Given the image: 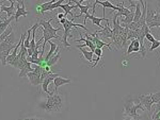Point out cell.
Returning <instances> with one entry per match:
<instances>
[{
    "label": "cell",
    "mask_w": 160,
    "mask_h": 120,
    "mask_svg": "<svg viewBox=\"0 0 160 120\" xmlns=\"http://www.w3.org/2000/svg\"><path fill=\"white\" fill-rule=\"evenodd\" d=\"M123 108H124V115H128V116H138L137 111L141 109V111H145L144 106L142 105L139 101V98L132 96H127L124 98L123 100Z\"/></svg>",
    "instance_id": "cell-2"
},
{
    "label": "cell",
    "mask_w": 160,
    "mask_h": 120,
    "mask_svg": "<svg viewBox=\"0 0 160 120\" xmlns=\"http://www.w3.org/2000/svg\"><path fill=\"white\" fill-rule=\"evenodd\" d=\"M58 0H49V1H47V2H43V3H38V6L37 7V11L38 13H41V15H43L45 14V12H47V11H49V7L52 6L55 2H57Z\"/></svg>",
    "instance_id": "cell-7"
},
{
    "label": "cell",
    "mask_w": 160,
    "mask_h": 120,
    "mask_svg": "<svg viewBox=\"0 0 160 120\" xmlns=\"http://www.w3.org/2000/svg\"><path fill=\"white\" fill-rule=\"evenodd\" d=\"M133 44V52H140V42H139L138 38H135V39H131Z\"/></svg>",
    "instance_id": "cell-23"
},
{
    "label": "cell",
    "mask_w": 160,
    "mask_h": 120,
    "mask_svg": "<svg viewBox=\"0 0 160 120\" xmlns=\"http://www.w3.org/2000/svg\"><path fill=\"white\" fill-rule=\"evenodd\" d=\"M83 1H88V0H79L80 3H82V2H83Z\"/></svg>",
    "instance_id": "cell-36"
},
{
    "label": "cell",
    "mask_w": 160,
    "mask_h": 120,
    "mask_svg": "<svg viewBox=\"0 0 160 120\" xmlns=\"http://www.w3.org/2000/svg\"><path fill=\"white\" fill-rule=\"evenodd\" d=\"M152 120H160V102L155 104V108L152 115Z\"/></svg>",
    "instance_id": "cell-19"
},
{
    "label": "cell",
    "mask_w": 160,
    "mask_h": 120,
    "mask_svg": "<svg viewBox=\"0 0 160 120\" xmlns=\"http://www.w3.org/2000/svg\"><path fill=\"white\" fill-rule=\"evenodd\" d=\"M159 43H160V39H159Z\"/></svg>",
    "instance_id": "cell-37"
},
{
    "label": "cell",
    "mask_w": 160,
    "mask_h": 120,
    "mask_svg": "<svg viewBox=\"0 0 160 120\" xmlns=\"http://www.w3.org/2000/svg\"><path fill=\"white\" fill-rule=\"evenodd\" d=\"M72 83V80L71 79H66V78H63V76H57L53 80V84H55V91L58 93V89L60 88V86L64 85V84H69Z\"/></svg>",
    "instance_id": "cell-8"
},
{
    "label": "cell",
    "mask_w": 160,
    "mask_h": 120,
    "mask_svg": "<svg viewBox=\"0 0 160 120\" xmlns=\"http://www.w3.org/2000/svg\"><path fill=\"white\" fill-rule=\"evenodd\" d=\"M158 47H160V43H159V40L158 39H156L154 43H152V45H151V47H149V51H154L155 49H157Z\"/></svg>",
    "instance_id": "cell-26"
},
{
    "label": "cell",
    "mask_w": 160,
    "mask_h": 120,
    "mask_svg": "<svg viewBox=\"0 0 160 120\" xmlns=\"http://www.w3.org/2000/svg\"><path fill=\"white\" fill-rule=\"evenodd\" d=\"M49 46H50V49L49 51H48V53H47V55H46V58H44V62H47L49 58L52 57L53 54H55V52H56V50H57V48L59 47V45H57L56 43H53V42H51V40H49Z\"/></svg>",
    "instance_id": "cell-13"
},
{
    "label": "cell",
    "mask_w": 160,
    "mask_h": 120,
    "mask_svg": "<svg viewBox=\"0 0 160 120\" xmlns=\"http://www.w3.org/2000/svg\"><path fill=\"white\" fill-rule=\"evenodd\" d=\"M13 32V27L11 25H9V27H8V29L6 30V31H4L3 33H2L1 35H0V43L1 42H3L4 39H6V38L9 36L10 34H11V33Z\"/></svg>",
    "instance_id": "cell-20"
},
{
    "label": "cell",
    "mask_w": 160,
    "mask_h": 120,
    "mask_svg": "<svg viewBox=\"0 0 160 120\" xmlns=\"http://www.w3.org/2000/svg\"><path fill=\"white\" fill-rule=\"evenodd\" d=\"M142 116L138 115V116H128V115H124L123 120H141Z\"/></svg>",
    "instance_id": "cell-25"
},
{
    "label": "cell",
    "mask_w": 160,
    "mask_h": 120,
    "mask_svg": "<svg viewBox=\"0 0 160 120\" xmlns=\"http://www.w3.org/2000/svg\"><path fill=\"white\" fill-rule=\"evenodd\" d=\"M132 52H133V44H132V42H130V44L128 45L127 51H126V54L129 55V54H131Z\"/></svg>",
    "instance_id": "cell-29"
},
{
    "label": "cell",
    "mask_w": 160,
    "mask_h": 120,
    "mask_svg": "<svg viewBox=\"0 0 160 120\" xmlns=\"http://www.w3.org/2000/svg\"><path fill=\"white\" fill-rule=\"evenodd\" d=\"M4 1H11V3H18L20 4V7H26L25 6V0H4Z\"/></svg>",
    "instance_id": "cell-27"
},
{
    "label": "cell",
    "mask_w": 160,
    "mask_h": 120,
    "mask_svg": "<svg viewBox=\"0 0 160 120\" xmlns=\"http://www.w3.org/2000/svg\"><path fill=\"white\" fill-rule=\"evenodd\" d=\"M151 95V98L153 100L154 104H157L160 102V91H157V93H153V94H149Z\"/></svg>",
    "instance_id": "cell-22"
},
{
    "label": "cell",
    "mask_w": 160,
    "mask_h": 120,
    "mask_svg": "<svg viewBox=\"0 0 160 120\" xmlns=\"http://www.w3.org/2000/svg\"><path fill=\"white\" fill-rule=\"evenodd\" d=\"M142 17V9L141 4H136V11H135V17H133V22H138Z\"/></svg>",
    "instance_id": "cell-18"
},
{
    "label": "cell",
    "mask_w": 160,
    "mask_h": 120,
    "mask_svg": "<svg viewBox=\"0 0 160 120\" xmlns=\"http://www.w3.org/2000/svg\"><path fill=\"white\" fill-rule=\"evenodd\" d=\"M52 20H55V18H50L49 20L41 19V20H38V25H40V27H41V28L45 29L46 31H48V32L57 33L58 31H60V30H62V28H53L52 25H50V21H52Z\"/></svg>",
    "instance_id": "cell-6"
},
{
    "label": "cell",
    "mask_w": 160,
    "mask_h": 120,
    "mask_svg": "<svg viewBox=\"0 0 160 120\" xmlns=\"http://www.w3.org/2000/svg\"><path fill=\"white\" fill-rule=\"evenodd\" d=\"M1 12H6L7 13V16L8 18L11 17L13 14H15L16 10H15V7H14V3H11L10 7H6V6H2L1 7Z\"/></svg>",
    "instance_id": "cell-15"
},
{
    "label": "cell",
    "mask_w": 160,
    "mask_h": 120,
    "mask_svg": "<svg viewBox=\"0 0 160 120\" xmlns=\"http://www.w3.org/2000/svg\"><path fill=\"white\" fill-rule=\"evenodd\" d=\"M80 27V28H83L86 31H88V29L86 28V25H78V24H74V21H72V20H66V22L63 25V29H64V34H63V37H62V40H63V46L64 48L66 47H71V44H68V37H72L73 38V35L71 34V31L73 29H75L76 31H78L77 30V28Z\"/></svg>",
    "instance_id": "cell-3"
},
{
    "label": "cell",
    "mask_w": 160,
    "mask_h": 120,
    "mask_svg": "<svg viewBox=\"0 0 160 120\" xmlns=\"http://www.w3.org/2000/svg\"><path fill=\"white\" fill-rule=\"evenodd\" d=\"M14 49H8V50H4V51H1L0 52V62H1L2 66H6L8 65L7 64V58L10 55L11 51H13Z\"/></svg>",
    "instance_id": "cell-16"
},
{
    "label": "cell",
    "mask_w": 160,
    "mask_h": 120,
    "mask_svg": "<svg viewBox=\"0 0 160 120\" xmlns=\"http://www.w3.org/2000/svg\"><path fill=\"white\" fill-rule=\"evenodd\" d=\"M74 3L76 4V6L78 7V9L80 10V14L79 15H75V18H79V17L83 16V15L89 14V9L91 7L90 4H87V6H82V4L80 3L79 1H76V0H74Z\"/></svg>",
    "instance_id": "cell-10"
},
{
    "label": "cell",
    "mask_w": 160,
    "mask_h": 120,
    "mask_svg": "<svg viewBox=\"0 0 160 120\" xmlns=\"http://www.w3.org/2000/svg\"><path fill=\"white\" fill-rule=\"evenodd\" d=\"M136 1H140V2H141V4H142V7L144 6V3H143V0H136Z\"/></svg>",
    "instance_id": "cell-35"
},
{
    "label": "cell",
    "mask_w": 160,
    "mask_h": 120,
    "mask_svg": "<svg viewBox=\"0 0 160 120\" xmlns=\"http://www.w3.org/2000/svg\"><path fill=\"white\" fill-rule=\"evenodd\" d=\"M138 98H139L140 103L144 106V108H145L146 113L148 114V119L151 120L152 119V106H153V104H154V102L151 98V95H140Z\"/></svg>",
    "instance_id": "cell-4"
},
{
    "label": "cell",
    "mask_w": 160,
    "mask_h": 120,
    "mask_svg": "<svg viewBox=\"0 0 160 120\" xmlns=\"http://www.w3.org/2000/svg\"><path fill=\"white\" fill-rule=\"evenodd\" d=\"M28 15V11L26 10V7H20V4L17 3V7H16V12H15V21H18V19H19V17L20 16H24L26 17Z\"/></svg>",
    "instance_id": "cell-11"
},
{
    "label": "cell",
    "mask_w": 160,
    "mask_h": 120,
    "mask_svg": "<svg viewBox=\"0 0 160 120\" xmlns=\"http://www.w3.org/2000/svg\"><path fill=\"white\" fill-rule=\"evenodd\" d=\"M135 38H138V32H137V30H129L127 34V40L135 39Z\"/></svg>",
    "instance_id": "cell-24"
},
{
    "label": "cell",
    "mask_w": 160,
    "mask_h": 120,
    "mask_svg": "<svg viewBox=\"0 0 160 120\" xmlns=\"http://www.w3.org/2000/svg\"><path fill=\"white\" fill-rule=\"evenodd\" d=\"M145 38L148 40L149 43H154L155 40H156V38L154 37V35L152 34V33H148V34H145Z\"/></svg>",
    "instance_id": "cell-28"
},
{
    "label": "cell",
    "mask_w": 160,
    "mask_h": 120,
    "mask_svg": "<svg viewBox=\"0 0 160 120\" xmlns=\"http://www.w3.org/2000/svg\"><path fill=\"white\" fill-rule=\"evenodd\" d=\"M57 17H58L59 19H62V18H64V17H66V15L64 14V13H58V15H57Z\"/></svg>",
    "instance_id": "cell-31"
},
{
    "label": "cell",
    "mask_w": 160,
    "mask_h": 120,
    "mask_svg": "<svg viewBox=\"0 0 160 120\" xmlns=\"http://www.w3.org/2000/svg\"><path fill=\"white\" fill-rule=\"evenodd\" d=\"M14 19H15V17L11 16V17H9V18H4L3 21L0 22V35H1L4 31H6V30L8 29V27L10 25V24H11V22Z\"/></svg>",
    "instance_id": "cell-14"
},
{
    "label": "cell",
    "mask_w": 160,
    "mask_h": 120,
    "mask_svg": "<svg viewBox=\"0 0 160 120\" xmlns=\"http://www.w3.org/2000/svg\"><path fill=\"white\" fill-rule=\"evenodd\" d=\"M40 106L48 114L61 113L65 108V100H64V97L59 93L51 94L46 96L45 100L41 102Z\"/></svg>",
    "instance_id": "cell-1"
},
{
    "label": "cell",
    "mask_w": 160,
    "mask_h": 120,
    "mask_svg": "<svg viewBox=\"0 0 160 120\" xmlns=\"http://www.w3.org/2000/svg\"><path fill=\"white\" fill-rule=\"evenodd\" d=\"M31 71H33V68L31 67V63L27 61V62L25 63V65L22 66V69H20V72H19L18 76L19 78H24L25 76H27L28 73L31 72Z\"/></svg>",
    "instance_id": "cell-12"
},
{
    "label": "cell",
    "mask_w": 160,
    "mask_h": 120,
    "mask_svg": "<svg viewBox=\"0 0 160 120\" xmlns=\"http://www.w3.org/2000/svg\"><path fill=\"white\" fill-rule=\"evenodd\" d=\"M66 20H68V19H66V17H64V18H62V19H60V20H59V21H57V24H61V25H64V24H65V22H66Z\"/></svg>",
    "instance_id": "cell-32"
},
{
    "label": "cell",
    "mask_w": 160,
    "mask_h": 120,
    "mask_svg": "<svg viewBox=\"0 0 160 120\" xmlns=\"http://www.w3.org/2000/svg\"><path fill=\"white\" fill-rule=\"evenodd\" d=\"M80 49V52L82 53V55H83L84 58H87L88 62H93V55H94V52H92V51H88V50H84L83 48H79Z\"/></svg>",
    "instance_id": "cell-17"
},
{
    "label": "cell",
    "mask_w": 160,
    "mask_h": 120,
    "mask_svg": "<svg viewBox=\"0 0 160 120\" xmlns=\"http://www.w3.org/2000/svg\"><path fill=\"white\" fill-rule=\"evenodd\" d=\"M94 53L97 55V57H99V58H102V49H100V48H96L94 51Z\"/></svg>",
    "instance_id": "cell-30"
},
{
    "label": "cell",
    "mask_w": 160,
    "mask_h": 120,
    "mask_svg": "<svg viewBox=\"0 0 160 120\" xmlns=\"http://www.w3.org/2000/svg\"><path fill=\"white\" fill-rule=\"evenodd\" d=\"M31 30H32V27L30 29H28L27 31V36H26V39L24 42V46L26 48H29L30 47V42H31Z\"/></svg>",
    "instance_id": "cell-21"
},
{
    "label": "cell",
    "mask_w": 160,
    "mask_h": 120,
    "mask_svg": "<svg viewBox=\"0 0 160 120\" xmlns=\"http://www.w3.org/2000/svg\"><path fill=\"white\" fill-rule=\"evenodd\" d=\"M28 79H29L30 83L32 84L33 86H38V85H42V80H41V76L38 75V73L33 72L31 71L27 75Z\"/></svg>",
    "instance_id": "cell-9"
},
{
    "label": "cell",
    "mask_w": 160,
    "mask_h": 120,
    "mask_svg": "<svg viewBox=\"0 0 160 120\" xmlns=\"http://www.w3.org/2000/svg\"><path fill=\"white\" fill-rule=\"evenodd\" d=\"M107 25L104 27L102 29L100 30H97L95 31L97 34H100V38H104V39H112L113 38V30L110 28V25H109V19L107 20Z\"/></svg>",
    "instance_id": "cell-5"
},
{
    "label": "cell",
    "mask_w": 160,
    "mask_h": 120,
    "mask_svg": "<svg viewBox=\"0 0 160 120\" xmlns=\"http://www.w3.org/2000/svg\"><path fill=\"white\" fill-rule=\"evenodd\" d=\"M3 2H4V0H0V15H1V7H2V4H3Z\"/></svg>",
    "instance_id": "cell-34"
},
{
    "label": "cell",
    "mask_w": 160,
    "mask_h": 120,
    "mask_svg": "<svg viewBox=\"0 0 160 120\" xmlns=\"http://www.w3.org/2000/svg\"><path fill=\"white\" fill-rule=\"evenodd\" d=\"M24 120H45L43 118H38V117H31V118H25Z\"/></svg>",
    "instance_id": "cell-33"
}]
</instances>
